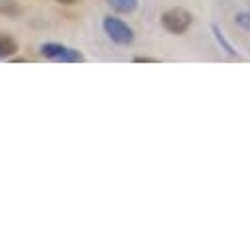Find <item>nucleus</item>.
Returning <instances> with one entry per match:
<instances>
[{
	"mask_svg": "<svg viewBox=\"0 0 250 250\" xmlns=\"http://www.w3.org/2000/svg\"><path fill=\"white\" fill-rule=\"evenodd\" d=\"M40 53L49 61H61V63H81V61H85V55L79 49L67 47V45L57 43V42L42 43Z\"/></svg>",
	"mask_w": 250,
	"mask_h": 250,
	"instance_id": "1",
	"label": "nucleus"
},
{
	"mask_svg": "<svg viewBox=\"0 0 250 250\" xmlns=\"http://www.w3.org/2000/svg\"><path fill=\"white\" fill-rule=\"evenodd\" d=\"M103 30H104V34L114 42V43H118V45H130L132 42H134V32H132V28L124 22V20H120V18H112V16H106L104 20H103Z\"/></svg>",
	"mask_w": 250,
	"mask_h": 250,
	"instance_id": "2",
	"label": "nucleus"
},
{
	"mask_svg": "<svg viewBox=\"0 0 250 250\" xmlns=\"http://www.w3.org/2000/svg\"><path fill=\"white\" fill-rule=\"evenodd\" d=\"M193 22V16L191 12H187L183 8H171V10H166L162 14V26L169 32V34H185L187 28L191 26Z\"/></svg>",
	"mask_w": 250,
	"mask_h": 250,
	"instance_id": "3",
	"label": "nucleus"
},
{
	"mask_svg": "<svg viewBox=\"0 0 250 250\" xmlns=\"http://www.w3.org/2000/svg\"><path fill=\"white\" fill-rule=\"evenodd\" d=\"M16 51H18V42L8 34H0V59H6Z\"/></svg>",
	"mask_w": 250,
	"mask_h": 250,
	"instance_id": "4",
	"label": "nucleus"
},
{
	"mask_svg": "<svg viewBox=\"0 0 250 250\" xmlns=\"http://www.w3.org/2000/svg\"><path fill=\"white\" fill-rule=\"evenodd\" d=\"M108 4L112 10H116L120 14H130L136 10L138 0H108Z\"/></svg>",
	"mask_w": 250,
	"mask_h": 250,
	"instance_id": "5",
	"label": "nucleus"
},
{
	"mask_svg": "<svg viewBox=\"0 0 250 250\" xmlns=\"http://www.w3.org/2000/svg\"><path fill=\"white\" fill-rule=\"evenodd\" d=\"M20 12H22V8L16 0H0V14H4L8 18H16Z\"/></svg>",
	"mask_w": 250,
	"mask_h": 250,
	"instance_id": "6",
	"label": "nucleus"
},
{
	"mask_svg": "<svg viewBox=\"0 0 250 250\" xmlns=\"http://www.w3.org/2000/svg\"><path fill=\"white\" fill-rule=\"evenodd\" d=\"M213 32H215V36H217V40H219V43H223V45H225V49H227L229 53H232V55H234V49H232V47H230V43H229V42L225 40V36H223V32H221V30H219L217 26H213Z\"/></svg>",
	"mask_w": 250,
	"mask_h": 250,
	"instance_id": "7",
	"label": "nucleus"
},
{
	"mask_svg": "<svg viewBox=\"0 0 250 250\" xmlns=\"http://www.w3.org/2000/svg\"><path fill=\"white\" fill-rule=\"evenodd\" d=\"M234 20H236V24L242 26L244 30H250V14H248V12H240Z\"/></svg>",
	"mask_w": 250,
	"mask_h": 250,
	"instance_id": "8",
	"label": "nucleus"
},
{
	"mask_svg": "<svg viewBox=\"0 0 250 250\" xmlns=\"http://www.w3.org/2000/svg\"><path fill=\"white\" fill-rule=\"evenodd\" d=\"M134 61L136 63H156V57H142V55H138V57H134Z\"/></svg>",
	"mask_w": 250,
	"mask_h": 250,
	"instance_id": "9",
	"label": "nucleus"
},
{
	"mask_svg": "<svg viewBox=\"0 0 250 250\" xmlns=\"http://www.w3.org/2000/svg\"><path fill=\"white\" fill-rule=\"evenodd\" d=\"M55 2H59V4H65V6H69V4H75L77 0H55Z\"/></svg>",
	"mask_w": 250,
	"mask_h": 250,
	"instance_id": "10",
	"label": "nucleus"
}]
</instances>
